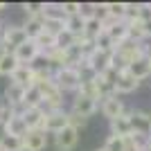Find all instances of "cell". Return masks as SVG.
<instances>
[{
  "label": "cell",
  "instance_id": "d6986e66",
  "mask_svg": "<svg viewBox=\"0 0 151 151\" xmlns=\"http://www.w3.org/2000/svg\"><path fill=\"white\" fill-rule=\"evenodd\" d=\"M23 29H25L27 38H36L38 34L43 32V16H41V14H36V16H27Z\"/></svg>",
  "mask_w": 151,
  "mask_h": 151
},
{
  "label": "cell",
  "instance_id": "3957f363",
  "mask_svg": "<svg viewBox=\"0 0 151 151\" xmlns=\"http://www.w3.org/2000/svg\"><path fill=\"white\" fill-rule=\"evenodd\" d=\"M129 122H131V135H140V138H151V113L145 111H133L129 113Z\"/></svg>",
  "mask_w": 151,
  "mask_h": 151
},
{
  "label": "cell",
  "instance_id": "30bf717a",
  "mask_svg": "<svg viewBox=\"0 0 151 151\" xmlns=\"http://www.w3.org/2000/svg\"><path fill=\"white\" fill-rule=\"evenodd\" d=\"M2 129H5V135H12V138H23V135L27 133L25 122H23L20 113H16V111H14V113H12V115H9V117L5 120Z\"/></svg>",
  "mask_w": 151,
  "mask_h": 151
},
{
  "label": "cell",
  "instance_id": "f1b7e54d",
  "mask_svg": "<svg viewBox=\"0 0 151 151\" xmlns=\"http://www.w3.org/2000/svg\"><path fill=\"white\" fill-rule=\"evenodd\" d=\"M145 36L151 38V20H147V23H145Z\"/></svg>",
  "mask_w": 151,
  "mask_h": 151
},
{
  "label": "cell",
  "instance_id": "8992f818",
  "mask_svg": "<svg viewBox=\"0 0 151 151\" xmlns=\"http://www.w3.org/2000/svg\"><path fill=\"white\" fill-rule=\"evenodd\" d=\"M23 149L25 151H43L47 147V133L41 129H32L23 135Z\"/></svg>",
  "mask_w": 151,
  "mask_h": 151
},
{
  "label": "cell",
  "instance_id": "277c9868",
  "mask_svg": "<svg viewBox=\"0 0 151 151\" xmlns=\"http://www.w3.org/2000/svg\"><path fill=\"white\" fill-rule=\"evenodd\" d=\"M25 41H27V34L20 25H9L2 29V47H5V52H14Z\"/></svg>",
  "mask_w": 151,
  "mask_h": 151
},
{
  "label": "cell",
  "instance_id": "ac0fdd59",
  "mask_svg": "<svg viewBox=\"0 0 151 151\" xmlns=\"http://www.w3.org/2000/svg\"><path fill=\"white\" fill-rule=\"evenodd\" d=\"M23 95H25V88H23V86H18V83H9L7 90H5V104H7V106H12V108L20 106V104H23Z\"/></svg>",
  "mask_w": 151,
  "mask_h": 151
},
{
  "label": "cell",
  "instance_id": "8fae6325",
  "mask_svg": "<svg viewBox=\"0 0 151 151\" xmlns=\"http://www.w3.org/2000/svg\"><path fill=\"white\" fill-rule=\"evenodd\" d=\"M95 111H97V101H95V99L83 97V95H77V97H75V101H72V113H75V115L88 120L90 115H95Z\"/></svg>",
  "mask_w": 151,
  "mask_h": 151
},
{
  "label": "cell",
  "instance_id": "7402d4cb",
  "mask_svg": "<svg viewBox=\"0 0 151 151\" xmlns=\"http://www.w3.org/2000/svg\"><path fill=\"white\" fill-rule=\"evenodd\" d=\"M99 32H104V20H99L97 16L86 18V23H83V34H81V36H86L88 41H93Z\"/></svg>",
  "mask_w": 151,
  "mask_h": 151
},
{
  "label": "cell",
  "instance_id": "2e32d148",
  "mask_svg": "<svg viewBox=\"0 0 151 151\" xmlns=\"http://www.w3.org/2000/svg\"><path fill=\"white\" fill-rule=\"evenodd\" d=\"M131 122H129V115H120V117H115L111 120V135H117V138H129L131 135Z\"/></svg>",
  "mask_w": 151,
  "mask_h": 151
},
{
  "label": "cell",
  "instance_id": "9a60e30c",
  "mask_svg": "<svg viewBox=\"0 0 151 151\" xmlns=\"http://www.w3.org/2000/svg\"><path fill=\"white\" fill-rule=\"evenodd\" d=\"M20 106H23V111L25 108H43V95H41V90L36 86H27Z\"/></svg>",
  "mask_w": 151,
  "mask_h": 151
},
{
  "label": "cell",
  "instance_id": "603a6c76",
  "mask_svg": "<svg viewBox=\"0 0 151 151\" xmlns=\"http://www.w3.org/2000/svg\"><path fill=\"white\" fill-rule=\"evenodd\" d=\"M83 23L86 20L79 16V14H75V16H65V32H70L72 36H81L83 34Z\"/></svg>",
  "mask_w": 151,
  "mask_h": 151
},
{
  "label": "cell",
  "instance_id": "7c38bea8",
  "mask_svg": "<svg viewBox=\"0 0 151 151\" xmlns=\"http://www.w3.org/2000/svg\"><path fill=\"white\" fill-rule=\"evenodd\" d=\"M138 86H140V81H135L129 72H117V77H115V83H113V93L117 95V93H122V95H129V93H133V90H138Z\"/></svg>",
  "mask_w": 151,
  "mask_h": 151
},
{
  "label": "cell",
  "instance_id": "5bb4252c",
  "mask_svg": "<svg viewBox=\"0 0 151 151\" xmlns=\"http://www.w3.org/2000/svg\"><path fill=\"white\" fill-rule=\"evenodd\" d=\"M126 72L135 79V81H142V79H147V77L151 75L149 72V57H140V59H135V61L126 68Z\"/></svg>",
  "mask_w": 151,
  "mask_h": 151
},
{
  "label": "cell",
  "instance_id": "d6a6232c",
  "mask_svg": "<svg viewBox=\"0 0 151 151\" xmlns=\"http://www.w3.org/2000/svg\"><path fill=\"white\" fill-rule=\"evenodd\" d=\"M0 32H2V27H0Z\"/></svg>",
  "mask_w": 151,
  "mask_h": 151
},
{
  "label": "cell",
  "instance_id": "7a4b0ae2",
  "mask_svg": "<svg viewBox=\"0 0 151 151\" xmlns=\"http://www.w3.org/2000/svg\"><path fill=\"white\" fill-rule=\"evenodd\" d=\"M65 126H70L68 113H65L63 108H57V111H47V113H45L43 124H41V131L57 135V133H59V131H63Z\"/></svg>",
  "mask_w": 151,
  "mask_h": 151
},
{
  "label": "cell",
  "instance_id": "484cf974",
  "mask_svg": "<svg viewBox=\"0 0 151 151\" xmlns=\"http://www.w3.org/2000/svg\"><path fill=\"white\" fill-rule=\"evenodd\" d=\"M101 149H104V151H124V138H117V135H108Z\"/></svg>",
  "mask_w": 151,
  "mask_h": 151
},
{
  "label": "cell",
  "instance_id": "4316f807",
  "mask_svg": "<svg viewBox=\"0 0 151 151\" xmlns=\"http://www.w3.org/2000/svg\"><path fill=\"white\" fill-rule=\"evenodd\" d=\"M79 2H63L61 5V9H63V14L65 16H75V14H79Z\"/></svg>",
  "mask_w": 151,
  "mask_h": 151
},
{
  "label": "cell",
  "instance_id": "5b68a950",
  "mask_svg": "<svg viewBox=\"0 0 151 151\" xmlns=\"http://www.w3.org/2000/svg\"><path fill=\"white\" fill-rule=\"evenodd\" d=\"M12 54L16 57V61H18L20 65H29L34 59L41 57V50H38V45H36V41H34V38H27L25 43H20L18 47L12 52Z\"/></svg>",
  "mask_w": 151,
  "mask_h": 151
},
{
  "label": "cell",
  "instance_id": "52a82bcc",
  "mask_svg": "<svg viewBox=\"0 0 151 151\" xmlns=\"http://www.w3.org/2000/svg\"><path fill=\"white\" fill-rule=\"evenodd\" d=\"M104 32L108 34V38L115 43V47L117 45H122L129 38V32H126V20H104Z\"/></svg>",
  "mask_w": 151,
  "mask_h": 151
},
{
  "label": "cell",
  "instance_id": "f546056e",
  "mask_svg": "<svg viewBox=\"0 0 151 151\" xmlns=\"http://www.w3.org/2000/svg\"><path fill=\"white\" fill-rule=\"evenodd\" d=\"M2 9H5V2H0V12H2Z\"/></svg>",
  "mask_w": 151,
  "mask_h": 151
},
{
  "label": "cell",
  "instance_id": "1f68e13d",
  "mask_svg": "<svg viewBox=\"0 0 151 151\" xmlns=\"http://www.w3.org/2000/svg\"><path fill=\"white\" fill-rule=\"evenodd\" d=\"M95 151H104V149H95Z\"/></svg>",
  "mask_w": 151,
  "mask_h": 151
},
{
  "label": "cell",
  "instance_id": "6da1fadb",
  "mask_svg": "<svg viewBox=\"0 0 151 151\" xmlns=\"http://www.w3.org/2000/svg\"><path fill=\"white\" fill-rule=\"evenodd\" d=\"M81 79H83V75L77 68H70V65L59 68L57 72L52 75V83H54L61 93H65V90H77L79 83H81Z\"/></svg>",
  "mask_w": 151,
  "mask_h": 151
},
{
  "label": "cell",
  "instance_id": "44dd1931",
  "mask_svg": "<svg viewBox=\"0 0 151 151\" xmlns=\"http://www.w3.org/2000/svg\"><path fill=\"white\" fill-rule=\"evenodd\" d=\"M126 32H129V38H126V41H131V43H140V41L145 38V23H142L140 18L129 20V23H126Z\"/></svg>",
  "mask_w": 151,
  "mask_h": 151
},
{
  "label": "cell",
  "instance_id": "e0dca14e",
  "mask_svg": "<svg viewBox=\"0 0 151 151\" xmlns=\"http://www.w3.org/2000/svg\"><path fill=\"white\" fill-rule=\"evenodd\" d=\"M12 83H18L23 88L32 86V83H34V68H32V65H18L16 72L12 75Z\"/></svg>",
  "mask_w": 151,
  "mask_h": 151
},
{
  "label": "cell",
  "instance_id": "cb8c5ba5",
  "mask_svg": "<svg viewBox=\"0 0 151 151\" xmlns=\"http://www.w3.org/2000/svg\"><path fill=\"white\" fill-rule=\"evenodd\" d=\"M43 57L47 59L50 63H57L59 68H65V65H68V54H65V50H57V47H52V50L43 52Z\"/></svg>",
  "mask_w": 151,
  "mask_h": 151
},
{
  "label": "cell",
  "instance_id": "4dcf8cb0",
  "mask_svg": "<svg viewBox=\"0 0 151 151\" xmlns=\"http://www.w3.org/2000/svg\"><path fill=\"white\" fill-rule=\"evenodd\" d=\"M149 72H151V54H149Z\"/></svg>",
  "mask_w": 151,
  "mask_h": 151
},
{
  "label": "cell",
  "instance_id": "ffe728a7",
  "mask_svg": "<svg viewBox=\"0 0 151 151\" xmlns=\"http://www.w3.org/2000/svg\"><path fill=\"white\" fill-rule=\"evenodd\" d=\"M18 65L20 63L16 61V57H14L12 52H2V54H0V75L2 77H12Z\"/></svg>",
  "mask_w": 151,
  "mask_h": 151
},
{
  "label": "cell",
  "instance_id": "4fadbf2b",
  "mask_svg": "<svg viewBox=\"0 0 151 151\" xmlns=\"http://www.w3.org/2000/svg\"><path fill=\"white\" fill-rule=\"evenodd\" d=\"M20 117H23V122H25L27 131H32V129H41L43 117H45V108H25V111L20 113Z\"/></svg>",
  "mask_w": 151,
  "mask_h": 151
},
{
  "label": "cell",
  "instance_id": "83f0119b",
  "mask_svg": "<svg viewBox=\"0 0 151 151\" xmlns=\"http://www.w3.org/2000/svg\"><path fill=\"white\" fill-rule=\"evenodd\" d=\"M68 120H70V126H75L77 131H79V126H86V117H79V115H75V113H68Z\"/></svg>",
  "mask_w": 151,
  "mask_h": 151
},
{
  "label": "cell",
  "instance_id": "d4e9b609",
  "mask_svg": "<svg viewBox=\"0 0 151 151\" xmlns=\"http://www.w3.org/2000/svg\"><path fill=\"white\" fill-rule=\"evenodd\" d=\"M0 147H2V151H20L23 149V140L12 138V135H2L0 138Z\"/></svg>",
  "mask_w": 151,
  "mask_h": 151
},
{
  "label": "cell",
  "instance_id": "ba28073f",
  "mask_svg": "<svg viewBox=\"0 0 151 151\" xmlns=\"http://www.w3.org/2000/svg\"><path fill=\"white\" fill-rule=\"evenodd\" d=\"M54 142H57V149L59 151H72L79 142V131L75 126H65L63 131H59L54 135Z\"/></svg>",
  "mask_w": 151,
  "mask_h": 151
},
{
  "label": "cell",
  "instance_id": "9c48e42d",
  "mask_svg": "<svg viewBox=\"0 0 151 151\" xmlns=\"http://www.w3.org/2000/svg\"><path fill=\"white\" fill-rule=\"evenodd\" d=\"M101 113H104V117H108V120H115V117L124 115V104H122V99L115 93H111L101 99Z\"/></svg>",
  "mask_w": 151,
  "mask_h": 151
}]
</instances>
